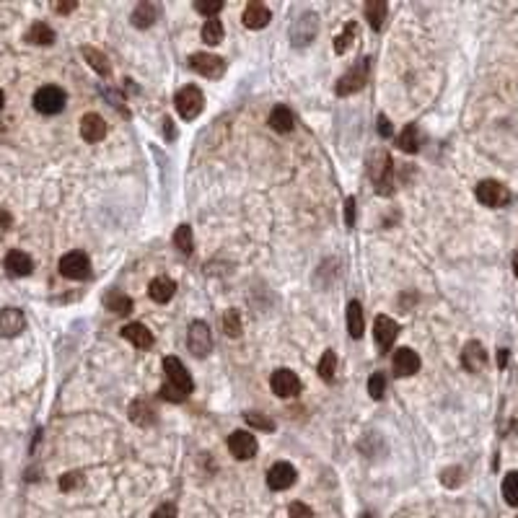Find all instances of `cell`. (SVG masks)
Masks as SVG:
<instances>
[{
	"mask_svg": "<svg viewBox=\"0 0 518 518\" xmlns=\"http://www.w3.org/2000/svg\"><path fill=\"white\" fill-rule=\"evenodd\" d=\"M189 68L205 76V78H221L225 73V62L218 55H210V52H197L189 58Z\"/></svg>",
	"mask_w": 518,
	"mask_h": 518,
	"instance_id": "10",
	"label": "cell"
},
{
	"mask_svg": "<svg viewBox=\"0 0 518 518\" xmlns=\"http://www.w3.org/2000/svg\"><path fill=\"white\" fill-rule=\"evenodd\" d=\"M223 332L228 337H239L241 334V313L236 311V309H228L223 313Z\"/></svg>",
	"mask_w": 518,
	"mask_h": 518,
	"instance_id": "36",
	"label": "cell"
},
{
	"mask_svg": "<svg viewBox=\"0 0 518 518\" xmlns=\"http://www.w3.org/2000/svg\"><path fill=\"white\" fill-rule=\"evenodd\" d=\"M80 482H83V474H80V472H68V474L60 477V490H62V492H70V490L80 487Z\"/></svg>",
	"mask_w": 518,
	"mask_h": 518,
	"instance_id": "41",
	"label": "cell"
},
{
	"mask_svg": "<svg viewBox=\"0 0 518 518\" xmlns=\"http://www.w3.org/2000/svg\"><path fill=\"white\" fill-rule=\"evenodd\" d=\"M503 498L508 506L518 508V472H508L503 479Z\"/></svg>",
	"mask_w": 518,
	"mask_h": 518,
	"instance_id": "34",
	"label": "cell"
},
{
	"mask_svg": "<svg viewBox=\"0 0 518 518\" xmlns=\"http://www.w3.org/2000/svg\"><path fill=\"white\" fill-rule=\"evenodd\" d=\"M174 107L179 112V117L195 119L202 112V107H205V96H202V91L197 86H184L174 96Z\"/></svg>",
	"mask_w": 518,
	"mask_h": 518,
	"instance_id": "4",
	"label": "cell"
},
{
	"mask_svg": "<svg viewBox=\"0 0 518 518\" xmlns=\"http://www.w3.org/2000/svg\"><path fill=\"white\" fill-rule=\"evenodd\" d=\"M498 363H500V368L508 363V350H500V355H498Z\"/></svg>",
	"mask_w": 518,
	"mask_h": 518,
	"instance_id": "51",
	"label": "cell"
},
{
	"mask_svg": "<svg viewBox=\"0 0 518 518\" xmlns=\"http://www.w3.org/2000/svg\"><path fill=\"white\" fill-rule=\"evenodd\" d=\"M83 58L88 60V65L96 70L98 76H104L107 78L109 73H112V65H109V58L101 52V49L96 47H83Z\"/></svg>",
	"mask_w": 518,
	"mask_h": 518,
	"instance_id": "30",
	"label": "cell"
},
{
	"mask_svg": "<svg viewBox=\"0 0 518 518\" xmlns=\"http://www.w3.org/2000/svg\"><path fill=\"white\" fill-rule=\"evenodd\" d=\"M130 420L135 422V425L148 428V425L156 422V412H153V407H150L146 399H135L130 404Z\"/></svg>",
	"mask_w": 518,
	"mask_h": 518,
	"instance_id": "26",
	"label": "cell"
},
{
	"mask_svg": "<svg viewBox=\"0 0 518 518\" xmlns=\"http://www.w3.org/2000/svg\"><path fill=\"white\" fill-rule=\"evenodd\" d=\"M373 337H376V345H379V350L386 352L391 350V345H394V340L399 337V324L394 322L391 316H376V322H373Z\"/></svg>",
	"mask_w": 518,
	"mask_h": 518,
	"instance_id": "11",
	"label": "cell"
},
{
	"mask_svg": "<svg viewBox=\"0 0 518 518\" xmlns=\"http://www.w3.org/2000/svg\"><path fill=\"white\" fill-rule=\"evenodd\" d=\"M3 267H6V273L10 277H26L34 270V259L26 252H21V249H10L6 259H3Z\"/></svg>",
	"mask_w": 518,
	"mask_h": 518,
	"instance_id": "15",
	"label": "cell"
},
{
	"mask_svg": "<svg viewBox=\"0 0 518 518\" xmlns=\"http://www.w3.org/2000/svg\"><path fill=\"white\" fill-rule=\"evenodd\" d=\"M461 365L469 373H482L485 365H487V350L482 343H467L464 345V352H461Z\"/></svg>",
	"mask_w": 518,
	"mask_h": 518,
	"instance_id": "14",
	"label": "cell"
},
{
	"mask_svg": "<svg viewBox=\"0 0 518 518\" xmlns=\"http://www.w3.org/2000/svg\"><path fill=\"white\" fill-rule=\"evenodd\" d=\"M420 371V355L415 350H410V347H399V350L394 352V373L397 376H415V373Z\"/></svg>",
	"mask_w": 518,
	"mask_h": 518,
	"instance_id": "17",
	"label": "cell"
},
{
	"mask_svg": "<svg viewBox=\"0 0 518 518\" xmlns=\"http://www.w3.org/2000/svg\"><path fill=\"white\" fill-rule=\"evenodd\" d=\"M26 316L21 309H3L0 311V337H16L24 332Z\"/></svg>",
	"mask_w": 518,
	"mask_h": 518,
	"instance_id": "18",
	"label": "cell"
},
{
	"mask_svg": "<svg viewBox=\"0 0 518 518\" xmlns=\"http://www.w3.org/2000/svg\"><path fill=\"white\" fill-rule=\"evenodd\" d=\"M386 13H389L386 0H371V3H365V19L371 24V29L381 31L383 21H386Z\"/></svg>",
	"mask_w": 518,
	"mask_h": 518,
	"instance_id": "29",
	"label": "cell"
},
{
	"mask_svg": "<svg viewBox=\"0 0 518 518\" xmlns=\"http://www.w3.org/2000/svg\"><path fill=\"white\" fill-rule=\"evenodd\" d=\"M3 104H6V96H3V91H0V109H3Z\"/></svg>",
	"mask_w": 518,
	"mask_h": 518,
	"instance_id": "53",
	"label": "cell"
},
{
	"mask_svg": "<svg viewBox=\"0 0 518 518\" xmlns=\"http://www.w3.org/2000/svg\"><path fill=\"white\" fill-rule=\"evenodd\" d=\"M122 337L128 340V343H132L137 347V350H148V347H153V332L148 329L146 324H128L125 329H122Z\"/></svg>",
	"mask_w": 518,
	"mask_h": 518,
	"instance_id": "21",
	"label": "cell"
},
{
	"mask_svg": "<svg viewBox=\"0 0 518 518\" xmlns=\"http://www.w3.org/2000/svg\"><path fill=\"white\" fill-rule=\"evenodd\" d=\"M368 68H371V60L368 58L358 60V62L345 73L343 78L337 80V96H352V94H358L361 88H365Z\"/></svg>",
	"mask_w": 518,
	"mask_h": 518,
	"instance_id": "2",
	"label": "cell"
},
{
	"mask_svg": "<svg viewBox=\"0 0 518 518\" xmlns=\"http://www.w3.org/2000/svg\"><path fill=\"white\" fill-rule=\"evenodd\" d=\"M76 8H78V3H76V0H70V3H58V6H55V10H58V13H70V10H76Z\"/></svg>",
	"mask_w": 518,
	"mask_h": 518,
	"instance_id": "48",
	"label": "cell"
},
{
	"mask_svg": "<svg viewBox=\"0 0 518 518\" xmlns=\"http://www.w3.org/2000/svg\"><path fill=\"white\" fill-rule=\"evenodd\" d=\"M257 438L252 435L249 431H236L231 433V438H228V451L234 454L236 459H254L257 456Z\"/></svg>",
	"mask_w": 518,
	"mask_h": 518,
	"instance_id": "12",
	"label": "cell"
},
{
	"mask_svg": "<svg viewBox=\"0 0 518 518\" xmlns=\"http://www.w3.org/2000/svg\"><path fill=\"white\" fill-rule=\"evenodd\" d=\"M195 10L202 13V16H207V19H216L218 13L223 10V0H197Z\"/></svg>",
	"mask_w": 518,
	"mask_h": 518,
	"instance_id": "38",
	"label": "cell"
},
{
	"mask_svg": "<svg viewBox=\"0 0 518 518\" xmlns=\"http://www.w3.org/2000/svg\"><path fill=\"white\" fill-rule=\"evenodd\" d=\"M80 135H83L86 143H98V140H104V137H107V122H104V117L96 114V112L83 114V119H80Z\"/></svg>",
	"mask_w": 518,
	"mask_h": 518,
	"instance_id": "16",
	"label": "cell"
},
{
	"mask_svg": "<svg viewBox=\"0 0 518 518\" xmlns=\"http://www.w3.org/2000/svg\"><path fill=\"white\" fill-rule=\"evenodd\" d=\"M270 386H273V391L277 394V397L288 399V397H295V394L301 391V379H298L293 371H288V368H280V371L273 373V379H270Z\"/></svg>",
	"mask_w": 518,
	"mask_h": 518,
	"instance_id": "13",
	"label": "cell"
},
{
	"mask_svg": "<svg viewBox=\"0 0 518 518\" xmlns=\"http://www.w3.org/2000/svg\"><path fill=\"white\" fill-rule=\"evenodd\" d=\"M270 19H273V13H270V8H267L264 3H259V0H252L244 8L246 29H264V26L270 24Z\"/></svg>",
	"mask_w": 518,
	"mask_h": 518,
	"instance_id": "20",
	"label": "cell"
},
{
	"mask_svg": "<svg viewBox=\"0 0 518 518\" xmlns=\"http://www.w3.org/2000/svg\"><path fill=\"white\" fill-rule=\"evenodd\" d=\"M397 146H399L404 153H417L422 146L420 128H417V125H407V128L402 130V135L397 137Z\"/></svg>",
	"mask_w": 518,
	"mask_h": 518,
	"instance_id": "27",
	"label": "cell"
},
{
	"mask_svg": "<svg viewBox=\"0 0 518 518\" xmlns=\"http://www.w3.org/2000/svg\"><path fill=\"white\" fill-rule=\"evenodd\" d=\"M316 34H319V16L311 13V10L301 13V16L293 21V26H291V42H293V47H306V44H311Z\"/></svg>",
	"mask_w": 518,
	"mask_h": 518,
	"instance_id": "6",
	"label": "cell"
},
{
	"mask_svg": "<svg viewBox=\"0 0 518 518\" xmlns=\"http://www.w3.org/2000/svg\"><path fill=\"white\" fill-rule=\"evenodd\" d=\"M440 482H443L446 487H456V485H461V469H459V467H451V469H446L443 474H440Z\"/></svg>",
	"mask_w": 518,
	"mask_h": 518,
	"instance_id": "42",
	"label": "cell"
},
{
	"mask_svg": "<svg viewBox=\"0 0 518 518\" xmlns=\"http://www.w3.org/2000/svg\"><path fill=\"white\" fill-rule=\"evenodd\" d=\"M334 371H337V355H334V350H324L322 361H319V376L324 381H334Z\"/></svg>",
	"mask_w": 518,
	"mask_h": 518,
	"instance_id": "35",
	"label": "cell"
},
{
	"mask_svg": "<svg viewBox=\"0 0 518 518\" xmlns=\"http://www.w3.org/2000/svg\"><path fill=\"white\" fill-rule=\"evenodd\" d=\"M174 246L184 257L192 254V249H195V236H192V228H189V225H179L174 231Z\"/></svg>",
	"mask_w": 518,
	"mask_h": 518,
	"instance_id": "32",
	"label": "cell"
},
{
	"mask_svg": "<svg viewBox=\"0 0 518 518\" xmlns=\"http://www.w3.org/2000/svg\"><path fill=\"white\" fill-rule=\"evenodd\" d=\"M288 516H291V518H313V510L309 508L306 503H291Z\"/></svg>",
	"mask_w": 518,
	"mask_h": 518,
	"instance_id": "43",
	"label": "cell"
},
{
	"mask_svg": "<svg viewBox=\"0 0 518 518\" xmlns=\"http://www.w3.org/2000/svg\"><path fill=\"white\" fill-rule=\"evenodd\" d=\"M104 306H107V311L117 313V316H128V313L132 311V298H130L128 293L117 291V288H112V291H107V295H104Z\"/></svg>",
	"mask_w": 518,
	"mask_h": 518,
	"instance_id": "22",
	"label": "cell"
},
{
	"mask_svg": "<svg viewBox=\"0 0 518 518\" xmlns=\"http://www.w3.org/2000/svg\"><path fill=\"white\" fill-rule=\"evenodd\" d=\"M158 13H161V8H158L156 3H150V0L137 3V8L132 10V26H137V29H148V26L158 19Z\"/></svg>",
	"mask_w": 518,
	"mask_h": 518,
	"instance_id": "23",
	"label": "cell"
},
{
	"mask_svg": "<svg viewBox=\"0 0 518 518\" xmlns=\"http://www.w3.org/2000/svg\"><path fill=\"white\" fill-rule=\"evenodd\" d=\"M361 518H373V516H371V513H365V516H361Z\"/></svg>",
	"mask_w": 518,
	"mask_h": 518,
	"instance_id": "54",
	"label": "cell"
},
{
	"mask_svg": "<svg viewBox=\"0 0 518 518\" xmlns=\"http://www.w3.org/2000/svg\"><path fill=\"white\" fill-rule=\"evenodd\" d=\"M267 122H270V128H273L275 132H291L295 125L293 112H291L288 107H283V104L270 112V119H267Z\"/></svg>",
	"mask_w": 518,
	"mask_h": 518,
	"instance_id": "25",
	"label": "cell"
},
{
	"mask_svg": "<svg viewBox=\"0 0 518 518\" xmlns=\"http://www.w3.org/2000/svg\"><path fill=\"white\" fill-rule=\"evenodd\" d=\"M295 482V469L288 461H277L273 469L267 472V485L273 490H288L293 487Z\"/></svg>",
	"mask_w": 518,
	"mask_h": 518,
	"instance_id": "19",
	"label": "cell"
},
{
	"mask_svg": "<svg viewBox=\"0 0 518 518\" xmlns=\"http://www.w3.org/2000/svg\"><path fill=\"white\" fill-rule=\"evenodd\" d=\"M379 135H381V137L391 135V122L386 117H379Z\"/></svg>",
	"mask_w": 518,
	"mask_h": 518,
	"instance_id": "47",
	"label": "cell"
},
{
	"mask_svg": "<svg viewBox=\"0 0 518 518\" xmlns=\"http://www.w3.org/2000/svg\"><path fill=\"white\" fill-rule=\"evenodd\" d=\"M345 223L350 225H355V197H347L345 200Z\"/></svg>",
	"mask_w": 518,
	"mask_h": 518,
	"instance_id": "45",
	"label": "cell"
},
{
	"mask_svg": "<svg viewBox=\"0 0 518 518\" xmlns=\"http://www.w3.org/2000/svg\"><path fill=\"white\" fill-rule=\"evenodd\" d=\"M60 275L68 280H88L91 277V259L83 252H68L60 259Z\"/></svg>",
	"mask_w": 518,
	"mask_h": 518,
	"instance_id": "7",
	"label": "cell"
},
{
	"mask_svg": "<svg viewBox=\"0 0 518 518\" xmlns=\"http://www.w3.org/2000/svg\"><path fill=\"white\" fill-rule=\"evenodd\" d=\"M368 394L373 399H383V394H386V376L383 373H373L368 379Z\"/></svg>",
	"mask_w": 518,
	"mask_h": 518,
	"instance_id": "39",
	"label": "cell"
},
{
	"mask_svg": "<svg viewBox=\"0 0 518 518\" xmlns=\"http://www.w3.org/2000/svg\"><path fill=\"white\" fill-rule=\"evenodd\" d=\"M474 195H477V200L485 207H503L510 202V189L506 184L495 182V179H485V182H479L477 189H474Z\"/></svg>",
	"mask_w": 518,
	"mask_h": 518,
	"instance_id": "5",
	"label": "cell"
},
{
	"mask_svg": "<svg viewBox=\"0 0 518 518\" xmlns=\"http://www.w3.org/2000/svg\"><path fill=\"white\" fill-rule=\"evenodd\" d=\"M352 37H355V24H347V29H345L343 34L334 40V52H337V55H343L345 49L352 44Z\"/></svg>",
	"mask_w": 518,
	"mask_h": 518,
	"instance_id": "40",
	"label": "cell"
},
{
	"mask_svg": "<svg viewBox=\"0 0 518 518\" xmlns=\"http://www.w3.org/2000/svg\"><path fill=\"white\" fill-rule=\"evenodd\" d=\"M223 24H221V19H207L205 21V26H202V40L207 42V44H221L223 42Z\"/></svg>",
	"mask_w": 518,
	"mask_h": 518,
	"instance_id": "33",
	"label": "cell"
},
{
	"mask_svg": "<svg viewBox=\"0 0 518 518\" xmlns=\"http://www.w3.org/2000/svg\"><path fill=\"white\" fill-rule=\"evenodd\" d=\"M164 132H166V137H174V128H171V119H164Z\"/></svg>",
	"mask_w": 518,
	"mask_h": 518,
	"instance_id": "50",
	"label": "cell"
},
{
	"mask_svg": "<svg viewBox=\"0 0 518 518\" xmlns=\"http://www.w3.org/2000/svg\"><path fill=\"white\" fill-rule=\"evenodd\" d=\"M148 293L156 303H169L176 293V283L171 277H156L153 283L148 285Z\"/></svg>",
	"mask_w": 518,
	"mask_h": 518,
	"instance_id": "24",
	"label": "cell"
},
{
	"mask_svg": "<svg viewBox=\"0 0 518 518\" xmlns=\"http://www.w3.org/2000/svg\"><path fill=\"white\" fill-rule=\"evenodd\" d=\"M26 42H31V44H40V47H47V44H52V42H55V31L49 29L44 21H37V24L26 31Z\"/></svg>",
	"mask_w": 518,
	"mask_h": 518,
	"instance_id": "31",
	"label": "cell"
},
{
	"mask_svg": "<svg viewBox=\"0 0 518 518\" xmlns=\"http://www.w3.org/2000/svg\"><path fill=\"white\" fill-rule=\"evenodd\" d=\"M153 518H176V506L174 503H164L153 510Z\"/></svg>",
	"mask_w": 518,
	"mask_h": 518,
	"instance_id": "44",
	"label": "cell"
},
{
	"mask_svg": "<svg viewBox=\"0 0 518 518\" xmlns=\"http://www.w3.org/2000/svg\"><path fill=\"white\" fill-rule=\"evenodd\" d=\"M187 345L189 350L195 352L197 358H205L207 352L213 350V337H210V327L205 322H192L189 324V332H187Z\"/></svg>",
	"mask_w": 518,
	"mask_h": 518,
	"instance_id": "9",
	"label": "cell"
},
{
	"mask_svg": "<svg viewBox=\"0 0 518 518\" xmlns=\"http://www.w3.org/2000/svg\"><path fill=\"white\" fill-rule=\"evenodd\" d=\"M164 373H166V383L169 386H174L179 394H192V389H195V383H192V376H189V371H187V365L179 358H174V355H169V358H164Z\"/></svg>",
	"mask_w": 518,
	"mask_h": 518,
	"instance_id": "3",
	"label": "cell"
},
{
	"mask_svg": "<svg viewBox=\"0 0 518 518\" xmlns=\"http://www.w3.org/2000/svg\"><path fill=\"white\" fill-rule=\"evenodd\" d=\"M161 397L166 402H182L184 399V394H179V391L174 389V386H169V383H164V389H161Z\"/></svg>",
	"mask_w": 518,
	"mask_h": 518,
	"instance_id": "46",
	"label": "cell"
},
{
	"mask_svg": "<svg viewBox=\"0 0 518 518\" xmlns=\"http://www.w3.org/2000/svg\"><path fill=\"white\" fill-rule=\"evenodd\" d=\"M363 329H365V322H363V306L358 301H350V306H347V332H350L352 340H361Z\"/></svg>",
	"mask_w": 518,
	"mask_h": 518,
	"instance_id": "28",
	"label": "cell"
},
{
	"mask_svg": "<svg viewBox=\"0 0 518 518\" xmlns=\"http://www.w3.org/2000/svg\"><path fill=\"white\" fill-rule=\"evenodd\" d=\"M244 417H246V422H249L252 428H257V431H267V433L275 431V422L270 420L267 415H262V412H246Z\"/></svg>",
	"mask_w": 518,
	"mask_h": 518,
	"instance_id": "37",
	"label": "cell"
},
{
	"mask_svg": "<svg viewBox=\"0 0 518 518\" xmlns=\"http://www.w3.org/2000/svg\"><path fill=\"white\" fill-rule=\"evenodd\" d=\"M10 223H13V221H10L8 213H6V210H0V234H3V231H8Z\"/></svg>",
	"mask_w": 518,
	"mask_h": 518,
	"instance_id": "49",
	"label": "cell"
},
{
	"mask_svg": "<svg viewBox=\"0 0 518 518\" xmlns=\"http://www.w3.org/2000/svg\"><path fill=\"white\" fill-rule=\"evenodd\" d=\"M513 270H516V277H518V252H516V257H513Z\"/></svg>",
	"mask_w": 518,
	"mask_h": 518,
	"instance_id": "52",
	"label": "cell"
},
{
	"mask_svg": "<svg viewBox=\"0 0 518 518\" xmlns=\"http://www.w3.org/2000/svg\"><path fill=\"white\" fill-rule=\"evenodd\" d=\"M65 107V91L58 86H42L34 94V109L40 114H58Z\"/></svg>",
	"mask_w": 518,
	"mask_h": 518,
	"instance_id": "8",
	"label": "cell"
},
{
	"mask_svg": "<svg viewBox=\"0 0 518 518\" xmlns=\"http://www.w3.org/2000/svg\"><path fill=\"white\" fill-rule=\"evenodd\" d=\"M368 176H371V182L379 195H391L394 166H391V156L386 150H373L371 156H368Z\"/></svg>",
	"mask_w": 518,
	"mask_h": 518,
	"instance_id": "1",
	"label": "cell"
}]
</instances>
